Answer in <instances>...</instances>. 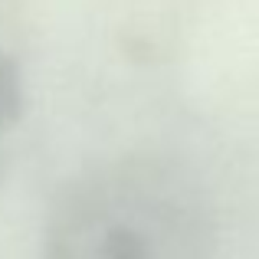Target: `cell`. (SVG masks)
<instances>
[{
  "label": "cell",
  "mask_w": 259,
  "mask_h": 259,
  "mask_svg": "<svg viewBox=\"0 0 259 259\" xmlns=\"http://www.w3.org/2000/svg\"><path fill=\"white\" fill-rule=\"evenodd\" d=\"M43 259H213V217L184 167L115 158L59 190Z\"/></svg>",
  "instance_id": "6da1fadb"
},
{
  "label": "cell",
  "mask_w": 259,
  "mask_h": 259,
  "mask_svg": "<svg viewBox=\"0 0 259 259\" xmlns=\"http://www.w3.org/2000/svg\"><path fill=\"white\" fill-rule=\"evenodd\" d=\"M23 105H26V92H23L20 63L10 56V53L0 50V138L20 121Z\"/></svg>",
  "instance_id": "7a4b0ae2"
}]
</instances>
